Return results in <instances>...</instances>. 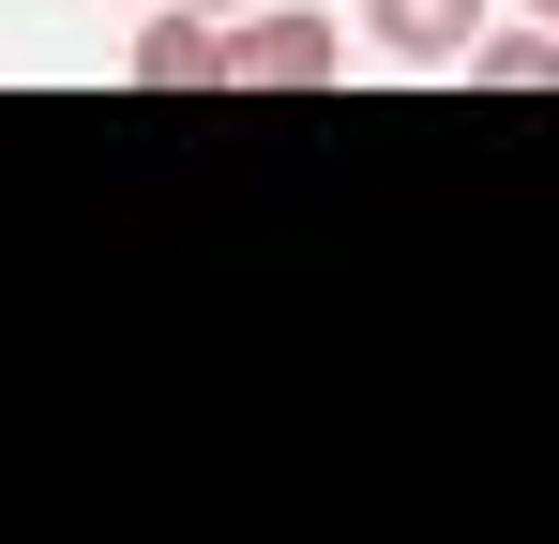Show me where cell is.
Returning a JSON list of instances; mask_svg holds the SVG:
<instances>
[{
    "label": "cell",
    "mask_w": 559,
    "mask_h": 544,
    "mask_svg": "<svg viewBox=\"0 0 559 544\" xmlns=\"http://www.w3.org/2000/svg\"><path fill=\"white\" fill-rule=\"evenodd\" d=\"M121 76H136V91H227V15H197V0H152V31L121 46Z\"/></svg>",
    "instance_id": "cell-3"
},
{
    "label": "cell",
    "mask_w": 559,
    "mask_h": 544,
    "mask_svg": "<svg viewBox=\"0 0 559 544\" xmlns=\"http://www.w3.org/2000/svg\"><path fill=\"white\" fill-rule=\"evenodd\" d=\"M348 76V15H302V0H258L227 31V91H333Z\"/></svg>",
    "instance_id": "cell-1"
},
{
    "label": "cell",
    "mask_w": 559,
    "mask_h": 544,
    "mask_svg": "<svg viewBox=\"0 0 559 544\" xmlns=\"http://www.w3.org/2000/svg\"><path fill=\"white\" fill-rule=\"evenodd\" d=\"M530 31H559V0H530Z\"/></svg>",
    "instance_id": "cell-6"
},
{
    "label": "cell",
    "mask_w": 559,
    "mask_h": 544,
    "mask_svg": "<svg viewBox=\"0 0 559 544\" xmlns=\"http://www.w3.org/2000/svg\"><path fill=\"white\" fill-rule=\"evenodd\" d=\"M468 91H559V31H484L468 46Z\"/></svg>",
    "instance_id": "cell-4"
},
{
    "label": "cell",
    "mask_w": 559,
    "mask_h": 544,
    "mask_svg": "<svg viewBox=\"0 0 559 544\" xmlns=\"http://www.w3.org/2000/svg\"><path fill=\"white\" fill-rule=\"evenodd\" d=\"M499 31V0H364V46L408 76H468V46Z\"/></svg>",
    "instance_id": "cell-2"
},
{
    "label": "cell",
    "mask_w": 559,
    "mask_h": 544,
    "mask_svg": "<svg viewBox=\"0 0 559 544\" xmlns=\"http://www.w3.org/2000/svg\"><path fill=\"white\" fill-rule=\"evenodd\" d=\"M197 15H227V31H242V15H258V0H197Z\"/></svg>",
    "instance_id": "cell-5"
}]
</instances>
